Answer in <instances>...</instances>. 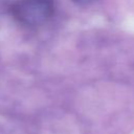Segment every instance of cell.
<instances>
[{
	"label": "cell",
	"instance_id": "1",
	"mask_svg": "<svg viewBox=\"0 0 134 134\" xmlns=\"http://www.w3.org/2000/svg\"><path fill=\"white\" fill-rule=\"evenodd\" d=\"M13 17L22 25L38 27L52 16L53 0H17L10 7Z\"/></svg>",
	"mask_w": 134,
	"mask_h": 134
},
{
	"label": "cell",
	"instance_id": "2",
	"mask_svg": "<svg viewBox=\"0 0 134 134\" xmlns=\"http://www.w3.org/2000/svg\"><path fill=\"white\" fill-rule=\"evenodd\" d=\"M73 1L77 4H81V5H87V4H90L96 0H73Z\"/></svg>",
	"mask_w": 134,
	"mask_h": 134
}]
</instances>
